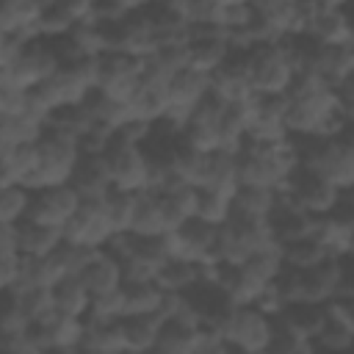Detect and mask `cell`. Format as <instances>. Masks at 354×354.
I'll return each instance as SVG.
<instances>
[{"instance_id": "cell-33", "label": "cell", "mask_w": 354, "mask_h": 354, "mask_svg": "<svg viewBox=\"0 0 354 354\" xmlns=\"http://www.w3.org/2000/svg\"><path fill=\"white\" fill-rule=\"evenodd\" d=\"M122 324H124L127 354H149L166 329L163 315H133L124 318Z\"/></svg>"}, {"instance_id": "cell-19", "label": "cell", "mask_w": 354, "mask_h": 354, "mask_svg": "<svg viewBox=\"0 0 354 354\" xmlns=\"http://www.w3.org/2000/svg\"><path fill=\"white\" fill-rule=\"evenodd\" d=\"M288 97H257V116L246 144H282L290 138L285 124Z\"/></svg>"}, {"instance_id": "cell-52", "label": "cell", "mask_w": 354, "mask_h": 354, "mask_svg": "<svg viewBox=\"0 0 354 354\" xmlns=\"http://www.w3.org/2000/svg\"><path fill=\"white\" fill-rule=\"evenodd\" d=\"M127 307H124V288L113 293H102L91 299V310L86 321H124Z\"/></svg>"}, {"instance_id": "cell-10", "label": "cell", "mask_w": 354, "mask_h": 354, "mask_svg": "<svg viewBox=\"0 0 354 354\" xmlns=\"http://www.w3.org/2000/svg\"><path fill=\"white\" fill-rule=\"evenodd\" d=\"M105 160H108V171H111V185L116 191H127V194L149 191L152 160L144 147L111 144V149L105 152Z\"/></svg>"}, {"instance_id": "cell-15", "label": "cell", "mask_w": 354, "mask_h": 354, "mask_svg": "<svg viewBox=\"0 0 354 354\" xmlns=\"http://www.w3.org/2000/svg\"><path fill=\"white\" fill-rule=\"evenodd\" d=\"M221 113H224V105L218 100L207 97L188 119L185 130L180 133V141L205 155L221 149Z\"/></svg>"}, {"instance_id": "cell-41", "label": "cell", "mask_w": 354, "mask_h": 354, "mask_svg": "<svg viewBox=\"0 0 354 354\" xmlns=\"http://www.w3.org/2000/svg\"><path fill=\"white\" fill-rule=\"evenodd\" d=\"M33 191L28 185H0V227H17L28 221Z\"/></svg>"}, {"instance_id": "cell-18", "label": "cell", "mask_w": 354, "mask_h": 354, "mask_svg": "<svg viewBox=\"0 0 354 354\" xmlns=\"http://www.w3.org/2000/svg\"><path fill=\"white\" fill-rule=\"evenodd\" d=\"M343 263L346 260L326 257L321 266L301 271V304H318V307L332 304L340 296Z\"/></svg>"}, {"instance_id": "cell-43", "label": "cell", "mask_w": 354, "mask_h": 354, "mask_svg": "<svg viewBox=\"0 0 354 354\" xmlns=\"http://www.w3.org/2000/svg\"><path fill=\"white\" fill-rule=\"evenodd\" d=\"M279 249H282L285 268H293V271H310V268L321 266L329 257L313 235L310 238H301V241H293V243H285Z\"/></svg>"}, {"instance_id": "cell-14", "label": "cell", "mask_w": 354, "mask_h": 354, "mask_svg": "<svg viewBox=\"0 0 354 354\" xmlns=\"http://www.w3.org/2000/svg\"><path fill=\"white\" fill-rule=\"evenodd\" d=\"M304 36L321 47H351L354 33H351L346 3H318Z\"/></svg>"}, {"instance_id": "cell-54", "label": "cell", "mask_w": 354, "mask_h": 354, "mask_svg": "<svg viewBox=\"0 0 354 354\" xmlns=\"http://www.w3.org/2000/svg\"><path fill=\"white\" fill-rule=\"evenodd\" d=\"M22 266H25V254L22 252H17V249L0 252V288H3V293L14 290L19 285Z\"/></svg>"}, {"instance_id": "cell-56", "label": "cell", "mask_w": 354, "mask_h": 354, "mask_svg": "<svg viewBox=\"0 0 354 354\" xmlns=\"http://www.w3.org/2000/svg\"><path fill=\"white\" fill-rule=\"evenodd\" d=\"M0 351H3V354H47V351L30 337V332H28V335H19V337H0Z\"/></svg>"}, {"instance_id": "cell-63", "label": "cell", "mask_w": 354, "mask_h": 354, "mask_svg": "<svg viewBox=\"0 0 354 354\" xmlns=\"http://www.w3.org/2000/svg\"><path fill=\"white\" fill-rule=\"evenodd\" d=\"M80 354H108V351H91V348H86V346H80Z\"/></svg>"}, {"instance_id": "cell-64", "label": "cell", "mask_w": 354, "mask_h": 354, "mask_svg": "<svg viewBox=\"0 0 354 354\" xmlns=\"http://www.w3.org/2000/svg\"><path fill=\"white\" fill-rule=\"evenodd\" d=\"M346 260H354V232H351V249H348V257Z\"/></svg>"}, {"instance_id": "cell-44", "label": "cell", "mask_w": 354, "mask_h": 354, "mask_svg": "<svg viewBox=\"0 0 354 354\" xmlns=\"http://www.w3.org/2000/svg\"><path fill=\"white\" fill-rule=\"evenodd\" d=\"M232 199L230 194L221 191H199V205H196V221L210 224V227H224L232 218Z\"/></svg>"}, {"instance_id": "cell-62", "label": "cell", "mask_w": 354, "mask_h": 354, "mask_svg": "<svg viewBox=\"0 0 354 354\" xmlns=\"http://www.w3.org/2000/svg\"><path fill=\"white\" fill-rule=\"evenodd\" d=\"M337 299H354V260L343 263V282H340V296Z\"/></svg>"}, {"instance_id": "cell-61", "label": "cell", "mask_w": 354, "mask_h": 354, "mask_svg": "<svg viewBox=\"0 0 354 354\" xmlns=\"http://www.w3.org/2000/svg\"><path fill=\"white\" fill-rule=\"evenodd\" d=\"M332 216H335V218H340L343 224H348V227L354 230V188L340 191V199H337V205H335Z\"/></svg>"}, {"instance_id": "cell-40", "label": "cell", "mask_w": 354, "mask_h": 354, "mask_svg": "<svg viewBox=\"0 0 354 354\" xmlns=\"http://www.w3.org/2000/svg\"><path fill=\"white\" fill-rule=\"evenodd\" d=\"M155 285L163 293H191L199 285V263L188 260H166L158 271Z\"/></svg>"}, {"instance_id": "cell-25", "label": "cell", "mask_w": 354, "mask_h": 354, "mask_svg": "<svg viewBox=\"0 0 354 354\" xmlns=\"http://www.w3.org/2000/svg\"><path fill=\"white\" fill-rule=\"evenodd\" d=\"M72 188L80 194V199H105L113 191L105 155H83L72 177Z\"/></svg>"}, {"instance_id": "cell-28", "label": "cell", "mask_w": 354, "mask_h": 354, "mask_svg": "<svg viewBox=\"0 0 354 354\" xmlns=\"http://www.w3.org/2000/svg\"><path fill=\"white\" fill-rule=\"evenodd\" d=\"M39 166L36 144L0 147V185H28Z\"/></svg>"}, {"instance_id": "cell-47", "label": "cell", "mask_w": 354, "mask_h": 354, "mask_svg": "<svg viewBox=\"0 0 354 354\" xmlns=\"http://www.w3.org/2000/svg\"><path fill=\"white\" fill-rule=\"evenodd\" d=\"M6 293H14L25 310V315L33 321V324H41L47 321L55 310V290L53 288H25V290H6Z\"/></svg>"}, {"instance_id": "cell-12", "label": "cell", "mask_w": 354, "mask_h": 354, "mask_svg": "<svg viewBox=\"0 0 354 354\" xmlns=\"http://www.w3.org/2000/svg\"><path fill=\"white\" fill-rule=\"evenodd\" d=\"M279 194H285L299 210H304V213L313 216V218L329 216V213L335 210L337 199H340V191H337L335 185H329V183L321 180L318 174L307 171L304 166L296 171V177H293V180L288 183V188L279 191Z\"/></svg>"}, {"instance_id": "cell-48", "label": "cell", "mask_w": 354, "mask_h": 354, "mask_svg": "<svg viewBox=\"0 0 354 354\" xmlns=\"http://www.w3.org/2000/svg\"><path fill=\"white\" fill-rule=\"evenodd\" d=\"M75 19L72 14L66 11V3L64 0H50L44 6V14H41V25H39V36L47 39V41H55V39H64L75 30Z\"/></svg>"}, {"instance_id": "cell-1", "label": "cell", "mask_w": 354, "mask_h": 354, "mask_svg": "<svg viewBox=\"0 0 354 354\" xmlns=\"http://www.w3.org/2000/svg\"><path fill=\"white\" fill-rule=\"evenodd\" d=\"M337 113H340L337 91L332 86H326L313 72L296 75L288 91V111H285V124L290 138H318Z\"/></svg>"}, {"instance_id": "cell-57", "label": "cell", "mask_w": 354, "mask_h": 354, "mask_svg": "<svg viewBox=\"0 0 354 354\" xmlns=\"http://www.w3.org/2000/svg\"><path fill=\"white\" fill-rule=\"evenodd\" d=\"M335 91H337V111L343 113V119L354 130V75H348Z\"/></svg>"}, {"instance_id": "cell-4", "label": "cell", "mask_w": 354, "mask_h": 354, "mask_svg": "<svg viewBox=\"0 0 354 354\" xmlns=\"http://www.w3.org/2000/svg\"><path fill=\"white\" fill-rule=\"evenodd\" d=\"M39 149V166L28 183L30 191H44V188H58V185H72L75 169L83 158L80 141L69 133H61L55 127H47L44 136L36 144Z\"/></svg>"}, {"instance_id": "cell-53", "label": "cell", "mask_w": 354, "mask_h": 354, "mask_svg": "<svg viewBox=\"0 0 354 354\" xmlns=\"http://www.w3.org/2000/svg\"><path fill=\"white\" fill-rule=\"evenodd\" d=\"M122 271H124V285H149V282L158 279L160 266L152 263V260H147V257H141L136 252L133 257L122 260Z\"/></svg>"}, {"instance_id": "cell-32", "label": "cell", "mask_w": 354, "mask_h": 354, "mask_svg": "<svg viewBox=\"0 0 354 354\" xmlns=\"http://www.w3.org/2000/svg\"><path fill=\"white\" fill-rule=\"evenodd\" d=\"M86 282V288L91 290V296H102V293H113L124 288V271H122V260H116L111 252L100 249L97 257L88 263V268L80 277Z\"/></svg>"}, {"instance_id": "cell-6", "label": "cell", "mask_w": 354, "mask_h": 354, "mask_svg": "<svg viewBox=\"0 0 354 354\" xmlns=\"http://www.w3.org/2000/svg\"><path fill=\"white\" fill-rule=\"evenodd\" d=\"M218 335L235 354H268L277 340V324L257 307H232Z\"/></svg>"}, {"instance_id": "cell-51", "label": "cell", "mask_w": 354, "mask_h": 354, "mask_svg": "<svg viewBox=\"0 0 354 354\" xmlns=\"http://www.w3.org/2000/svg\"><path fill=\"white\" fill-rule=\"evenodd\" d=\"M33 321L25 315L19 299L14 293H3V310H0V337H19L28 335Z\"/></svg>"}, {"instance_id": "cell-24", "label": "cell", "mask_w": 354, "mask_h": 354, "mask_svg": "<svg viewBox=\"0 0 354 354\" xmlns=\"http://www.w3.org/2000/svg\"><path fill=\"white\" fill-rule=\"evenodd\" d=\"M268 227H271V232H274V241H277L279 246H285V243L310 238V235H313V227H315V218L307 216L304 210H299L285 194H279V207H277V213L271 216Z\"/></svg>"}, {"instance_id": "cell-37", "label": "cell", "mask_w": 354, "mask_h": 354, "mask_svg": "<svg viewBox=\"0 0 354 354\" xmlns=\"http://www.w3.org/2000/svg\"><path fill=\"white\" fill-rule=\"evenodd\" d=\"M47 122L25 113V116H3L0 119V147H22V144H39L44 136Z\"/></svg>"}, {"instance_id": "cell-5", "label": "cell", "mask_w": 354, "mask_h": 354, "mask_svg": "<svg viewBox=\"0 0 354 354\" xmlns=\"http://www.w3.org/2000/svg\"><path fill=\"white\" fill-rule=\"evenodd\" d=\"M246 69L249 80L257 97H288L299 69L293 64V55L285 41L257 44L246 53Z\"/></svg>"}, {"instance_id": "cell-2", "label": "cell", "mask_w": 354, "mask_h": 354, "mask_svg": "<svg viewBox=\"0 0 354 354\" xmlns=\"http://www.w3.org/2000/svg\"><path fill=\"white\" fill-rule=\"evenodd\" d=\"M301 169V155L293 138L282 144H243L238 152V177L249 188L285 191Z\"/></svg>"}, {"instance_id": "cell-30", "label": "cell", "mask_w": 354, "mask_h": 354, "mask_svg": "<svg viewBox=\"0 0 354 354\" xmlns=\"http://www.w3.org/2000/svg\"><path fill=\"white\" fill-rule=\"evenodd\" d=\"M254 116H257V100L241 102V105H224V113H221V149L241 152L246 138H249V130L254 124Z\"/></svg>"}, {"instance_id": "cell-45", "label": "cell", "mask_w": 354, "mask_h": 354, "mask_svg": "<svg viewBox=\"0 0 354 354\" xmlns=\"http://www.w3.org/2000/svg\"><path fill=\"white\" fill-rule=\"evenodd\" d=\"M202 329H191V326H180V324H166L160 340L155 343V348L149 354H194L196 343H199Z\"/></svg>"}, {"instance_id": "cell-59", "label": "cell", "mask_w": 354, "mask_h": 354, "mask_svg": "<svg viewBox=\"0 0 354 354\" xmlns=\"http://www.w3.org/2000/svg\"><path fill=\"white\" fill-rule=\"evenodd\" d=\"M194 354H235V351L224 343V337H221L218 332H213V329H202Z\"/></svg>"}, {"instance_id": "cell-7", "label": "cell", "mask_w": 354, "mask_h": 354, "mask_svg": "<svg viewBox=\"0 0 354 354\" xmlns=\"http://www.w3.org/2000/svg\"><path fill=\"white\" fill-rule=\"evenodd\" d=\"M268 249H279L268 224L230 218L224 227H218L216 263H221V266H243L254 254L268 252Z\"/></svg>"}, {"instance_id": "cell-9", "label": "cell", "mask_w": 354, "mask_h": 354, "mask_svg": "<svg viewBox=\"0 0 354 354\" xmlns=\"http://www.w3.org/2000/svg\"><path fill=\"white\" fill-rule=\"evenodd\" d=\"M147 75V61L133 58L124 53H105L100 58V86L97 91L113 102L133 105L136 94L141 91Z\"/></svg>"}, {"instance_id": "cell-29", "label": "cell", "mask_w": 354, "mask_h": 354, "mask_svg": "<svg viewBox=\"0 0 354 354\" xmlns=\"http://www.w3.org/2000/svg\"><path fill=\"white\" fill-rule=\"evenodd\" d=\"M202 188H207V191H221V194L235 196L238 188H241V177H238V152H232V149H216V152H210V155H207V163H205ZM202 188H199V191H202Z\"/></svg>"}, {"instance_id": "cell-38", "label": "cell", "mask_w": 354, "mask_h": 354, "mask_svg": "<svg viewBox=\"0 0 354 354\" xmlns=\"http://www.w3.org/2000/svg\"><path fill=\"white\" fill-rule=\"evenodd\" d=\"M130 232L136 238H160V235L169 232L158 194H152V191L138 194V207H136V218H133V230Z\"/></svg>"}, {"instance_id": "cell-17", "label": "cell", "mask_w": 354, "mask_h": 354, "mask_svg": "<svg viewBox=\"0 0 354 354\" xmlns=\"http://www.w3.org/2000/svg\"><path fill=\"white\" fill-rule=\"evenodd\" d=\"M30 337L47 354H53V351H72V348H80L83 340H86V321L53 313L47 321L30 326Z\"/></svg>"}, {"instance_id": "cell-8", "label": "cell", "mask_w": 354, "mask_h": 354, "mask_svg": "<svg viewBox=\"0 0 354 354\" xmlns=\"http://www.w3.org/2000/svg\"><path fill=\"white\" fill-rule=\"evenodd\" d=\"M61 69V61L47 39H36L25 47L14 66H0V88L33 91Z\"/></svg>"}, {"instance_id": "cell-46", "label": "cell", "mask_w": 354, "mask_h": 354, "mask_svg": "<svg viewBox=\"0 0 354 354\" xmlns=\"http://www.w3.org/2000/svg\"><path fill=\"white\" fill-rule=\"evenodd\" d=\"M102 202H105V213L111 218L113 232H130L133 218H136V207H138V194H127V191L113 188Z\"/></svg>"}, {"instance_id": "cell-11", "label": "cell", "mask_w": 354, "mask_h": 354, "mask_svg": "<svg viewBox=\"0 0 354 354\" xmlns=\"http://www.w3.org/2000/svg\"><path fill=\"white\" fill-rule=\"evenodd\" d=\"M113 227L111 218L105 213V202L102 199H83L80 210L72 216V221L64 227V241L75 243V246H86V249H105L108 241L113 238Z\"/></svg>"}, {"instance_id": "cell-3", "label": "cell", "mask_w": 354, "mask_h": 354, "mask_svg": "<svg viewBox=\"0 0 354 354\" xmlns=\"http://www.w3.org/2000/svg\"><path fill=\"white\" fill-rule=\"evenodd\" d=\"M301 155V166L337 191L354 188V133H346L340 138H293Z\"/></svg>"}, {"instance_id": "cell-36", "label": "cell", "mask_w": 354, "mask_h": 354, "mask_svg": "<svg viewBox=\"0 0 354 354\" xmlns=\"http://www.w3.org/2000/svg\"><path fill=\"white\" fill-rule=\"evenodd\" d=\"M55 310L61 315H69V318H88V310H91V290L86 288V282L80 277H66L61 279L55 288Z\"/></svg>"}, {"instance_id": "cell-49", "label": "cell", "mask_w": 354, "mask_h": 354, "mask_svg": "<svg viewBox=\"0 0 354 354\" xmlns=\"http://www.w3.org/2000/svg\"><path fill=\"white\" fill-rule=\"evenodd\" d=\"M55 268L61 271V277H83V271L88 268V263L97 257V249H86V246H75V243H61L53 254Z\"/></svg>"}, {"instance_id": "cell-31", "label": "cell", "mask_w": 354, "mask_h": 354, "mask_svg": "<svg viewBox=\"0 0 354 354\" xmlns=\"http://www.w3.org/2000/svg\"><path fill=\"white\" fill-rule=\"evenodd\" d=\"M163 216H166V227L169 232L183 230L185 224L196 221V205H199V188L191 185H174L163 194H158Z\"/></svg>"}, {"instance_id": "cell-27", "label": "cell", "mask_w": 354, "mask_h": 354, "mask_svg": "<svg viewBox=\"0 0 354 354\" xmlns=\"http://www.w3.org/2000/svg\"><path fill=\"white\" fill-rule=\"evenodd\" d=\"M169 97H171V108L194 113L210 97V75H202V72H194V69L177 72L169 83Z\"/></svg>"}, {"instance_id": "cell-26", "label": "cell", "mask_w": 354, "mask_h": 354, "mask_svg": "<svg viewBox=\"0 0 354 354\" xmlns=\"http://www.w3.org/2000/svg\"><path fill=\"white\" fill-rule=\"evenodd\" d=\"M277 207H279V191L241 185L238 194H235V199H232V218L268 224L271 216L277 213Z\"/></svg>"}, {"instance_id": "cell-13", "label": "cell", "mask_w": 354, "mask_h": 354, "mask_svg": "<svg viewBox=\"0 0 354 354\" xmlns=\"http://www.w3.org/2000/svg\"><path fill=\"white\" fill-rule=\"evenodd\" d=\"M80 205H83V199L72 185L33 191V205H30L28 221L64 232V227L72 221V216L80 210Z\"/></svg>"}, {"instance_id": "cell-35", "label": "cell", "mask_w": 354, "mask_h": 354, "mask_svg": "<svg viewBox=\"0 0 354 354\" xmlns=\"http://www.w3.org/2000/svg\"><path fill=\"white\" fill-rule=\"evenodd\" d=\"M351 232H354V230H351L348 224H343L340 218H335L332 213L315 218V227H313V238L321 243V249H324L329 257H337V260H346V257H348Z\"/></svg>"}, {"instance_id": "cell-21", "label": "cell", "mask_w": 354, "mask_h": 354, "mask_svg": "<svg viewBox=\"0 0 354 354\" xmlns=\"http://www.w3.org/2000/svg\"><path fill=\"white\" fill-rule=\"evenodd\" d=\"M232 58L227 33H196L188 41V69L202 75H216Z\"/></svg>"}, {"instance_id": "cell-60", "label": "cell", "mask_w": 354, "mask_h": 354, "mask_svg": "<svg viewBox=\"0 0 354 354\" xmlns=\"http://www.w3.org/2000/svg\"><path fill=\"white\" fill-rule=\"evenodd\" d=\"M326 313L340 324H346L348 332L354 335V299H335L332 304H326Z\"/></svg>"}, {"instance_id": "cell-22", "label": "cell", "mask_w": 354, "mask_h": 354, "mask_svg": "<svg viewBox=\"0 0 354 354\" xmlns=\"http://www.w3.org/2000/svg\"><path fill=\"white\" fill-rule=\"evenodd\" d=\"M326 307L318 304H293L288 307L279 318H274L277 324V337H299V340H313L321 335L324 324H326Z\"/></svg>"}, {"instance_id": "cell-34", "label": "cell", "mask_w": 354, "mask_h": 354, "mask_svg": "<svg viewBox=\"0 0 354 354\" xmlns=\"http://www.w3.org/2000/svg\"><path fill=\"white\" fill-rule=\"evenodd\" d=\"M17 243L25 257H50L64 243V232L33 221H22L17 224Z\"/></svg>"}, {"instance_id": "cell-16", "label": "cell", "mask_w": 354, "mask_h": 354, "mask_svg": "<svg viewBox=\"0 0 354 354\" xmlns=\"http://www.w3.org/2000/svg\"><path fill=\"white\" fill-rule=\"evenodd\" d=\"M210 97L218 100L221 105H241L257 100L246 69V55L232 53V58L210 77Z\"/></svg>"}, {"instance_id": "cell-23", "label": "cell", "mask_w": 354, "mask_h": 354, "mask_svg": "<svg viewBox=\"0 0 354 354\" xmlns=\"http://www.w3.org/2000/svg\"><path fill=\"white\" fill-rule=\"evenodd\" d=\"M307 72L318 75L326 86L337 88L348 75H354V44L351 47H321V44H315Z\"/></svg>"}, {"instance_id": "cell-58", "label": "cell", "mask_w": 354, "mask_h": 354, "mask_svg": "<svg viewBox=\"0 0 354 354\" xmlns=\"http://www.w3.org/2000/svg\"><path fill=\"white\" fill-rule=\"evenodd\" d=\"M268 354H321L313 340H299V337H277Z\"/></svg>"}, {"instance_id": "cell-50", "label": "cell", "mask_w": 354, "mask_h": 354, "mask_svg": "<svg viewBox=\"0 0 354 354\" xmlns=\"http://www.w3.org/2000/svg\"><path fill=\"white\" fill-rule=\"evenodd\" d=\"M315 346H318L321 354H354V335L348 332L346 324H340L337 318L329 315L321 335L315 337Z\"/></svg>"}, {"instance_id": "cell-39", "label": "cell", "mask_w": 354, "mask_h": 354, "mask_svg": "<svg viewBox=\"0 0 354 354\" xmlns=\"http://www.w3.org/2000/svg\"><path fill=\"white\" fill-rule=\"evenodd\" d=\"M86 348L108 351V354H127L124 343V324L122 321H86Z\"/></svg>"}, {"instance_id": "cell-55", "label": "cell", "mask_w": 354, "mask_h": 354, "mask_svg": "<svg viewBox=\"0 0 354 354\" xmlns=\"http://www.w3.org/2000/svg\"><path fill=\"white\" fill-rule=\"evenodd\" d=\"M30 113V91L0 88V119L3 116H25Z\"/></svg>"}, {"instance_id": "cell-20", "label": "cell", "mask_w": 354, "mask_h": 354, "mask_svg": "<svg viewBox=\"0 0 354 354\" xmlns=\"http://www.w3.org/2000/svg\"><path fill=\"white\" fill-rule=\"evenodd\" d=\"M44 0H6L0 8V36H22L41 39L39 25L44 14Z\"/></svg>"}, {"instance_id": "cell-42", "label": "cell", "mask_w": 354, "mask_h": 354, "mask_svg": "<svg viewBox=\"0 0 354 354\" xmlns=\"http://www.w3.org/2000/svg\"><path fill=\"white\" fill-rule=\"evenodd\" d=\"M163 299H166V293L155 282H149V285H124V307H127L124 318H133V315H160Z\"/></svg>"}]
</instances>
